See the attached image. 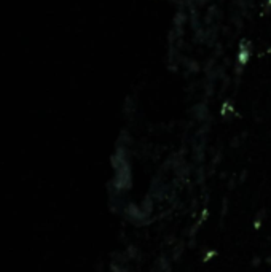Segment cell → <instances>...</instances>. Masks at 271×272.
<instances>
[{
  "instance_id": "2",
  "label": "cell",
  "mask_w": 271,
  "mask_h": 272,
  "mask_svg": "<svg viewBox=\"0 0 271 272\" xmlns=\"http://www.w3.org/2000/svg\"><path fill=\"white\" fill-rule=\"evenodd\" d=\"M161 269L163 272H169L171 271V266H169V263L166 261V258H161L158 261V271Z\"/></svg>"
},
{
  "instance_id": "5",
  "label": "cell",
  "mask_w": 271,
  "mask_h": 272,
  "mask_svg": "<svg viewBox=\"0 0 271 272\" xmlns=\"http://www.w3.org/2000/svg\"><path fill=\"white\" fill-rule=\"evenodd\" d=\"M259 263H260V258H254V263H252L254 266H255V264H259Z\"/></svg>"
},
{
  "instance_id": "3",
  "label": "cell",
  "mask_w": 271,
  "mask_h": 272,
  "mask_svg": "<svg viewBox=\"0 0 271 272\" xmlns=\"http://www.w3.org/2000/svg\"><path fill=\"white\" fill-rule=\"evenodd\" d=\"M183 253V244H180V245H177V247H175L174 248V253H172V258L175 260V261H177L179 260V256Z\"/></svg>"
},
{
  "instance_id": "4",
  "label": "cell",
  "mask_w": 271,
  "mask_h": 272,
  "mask_svg": "<svg viewBox=\"0 0 271 272\" xmlns=\"http://www.w3.org/2000/svg\"><path fill=\"white\" fill-rule=\"evenodd\" d=\"M215 255H217V252H215V250H211L207 255H204V260H203V261H209V258H212V256H215Z\"/></svg>"
},
{
  "instance_id": "1",
  "label": "cell",
  "mask_w": 271,
  "mask_h": 272,
  "mask_svg": "<svg viewBox=\"0 0 271 272\" xmlns=\"http://www.w3.org/2000/svg\"><path fill=\"white\" fill-rule=\"evenodd\" d=\"M265 216H267V210H265V208H262V210L257 213V215H255V221H254V228H260L262 226V223H263V218H265Z\"/></svg>"
}]
</instances>
